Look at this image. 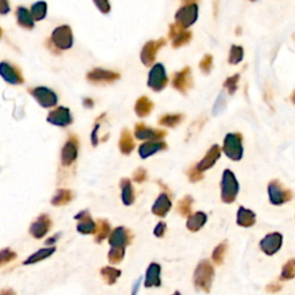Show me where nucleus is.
I'll use <instances>...</instances> for the list:
<instances>
[{
  "instance_id": "nucleus-49",
  "label": "nucleus",
  "mask_w": 295,
  "mask_h": 295,
  "mask_svg": "<svg viewBox=\"0 0 295 295\" xmlns=\"http://www.w3.org/2000/svg\"><path fill=\"white\" fill-rule=\"evenodd\" d=\"M166 229H167L166 224L164 223V221H159L154 229V235L157 236V238H163V236L165 235Z\"/></svg>"
},
{
  "instance_id": "nucleus-18",
  "label": "nucleus",
  "mask_w": 295,
  "mask_h": 295,
  "mask_svg": "<svg viewBox=\"0 0 295 295\" xmlns=\"http://www.w3.org/2000/svg\"><path fill=\"white\" fill-rule=\"evenodd\" d=\"M78 220V225H76V229L79 233L85 235H89L95 233V228H96V223L93 220L88 210L80 211V212L74 217Z\"/></svg>"
},
{
  "instance_id": "nucleus-30",
  "label": "nucleus",
  "mask_w": 295,
  "mask_h": 295,
  "mask_svg": "<svg viewBox=\"0 0 295 295\" xmlns=\"http://www.w3.org/2000/svg\"><path fill=\"white\" fill-rule=\"evenodd\" d=\"M111 226L106 219H98L95 228V241L97 243H101L105 239L110 235Z\"/></svg>"
},
{
  "instance_id": "nucleus-12",
  "label": "nucleus",
  "mask_w": 295,
  "mask_h": 295,
  "mask_svg": "<svg viewBox=\"0 0 295 295\" xmlns=\"http://www.w3.org/2000/svg\"><path fill=\"white\" fill-rule=\"evenodd\" d=\"M52 227V220L47 214H41L29 227V233L32 238L43 239Z\"/></svg>"
},
{
  "instance_id": "nucleus-27",
  "label": "nucleus",
  "mask_w": 295,
  "mask_h": 295,
  "mask_svg": "<svg viewBox=\"0 0 295 295\" xmlns=\"http://www.w3.org/2000/svg\"><path fill=\"white\" fill-rule=\"evenodd\" d=\"M121 187V199L125 205H132L135 202V192H134L132 181L129 179H122L120 181Z\"/></svg>"
},
{
  "instance_id": "nucleus-39",
  "label": "nucleus",
  "mask_w": 295,
  "mask_h": 295,
  "mask_svg": "<svg viewBox=\"0 0 295 295\" xmlns=\"http://www.w3.org/2000/svg\"><path fill=\"white\" fill-rule=\"evenodd\" d=\"M294 276H295V260L294 258H291L290 261H287L286 263L283 265L280 279L291 280L294 278Z\"/></svg>"
},
{
  "instance_id": "nucleus-45",
  "label": "nucleus",
  "mask_w": 295,
  "mask_h": 295,
  "mask_svg": "<svg viewBox=\"0 0 295 295\" xmlns=\"http://www.w3.org/2000/svg\"><path fill=\"white\" fill-rule=\"evenodd\" d=\"M225 105H226V100H225V93L224 91H221L219 97H218V99L216 101V104H214V106H213V110H212L213 114L214 115L219 114L220 112L225 108Z\"/></svg>"
},
{
  "instance_id": "nucleus-22",
  "label": "nucleus",
  "mask_w": 295,
  "mask_h": 295,
  "mask_svg": "<svg viewBox=\"0 0 295 295\" xmlns=\"http://www.w3.org/2000/svg\"><path fill=\"white\" fill-rule=\"evenodd\" d=\"M171 207H172V202H171L169 195L165 194V193H162V194L158 196V198L156 199L154 205H152L151 211L155 216L164 218L169 213Z\"/></svg>"
},
{
  "instance_id": "nucleus-37",
  "label": "nucleus",
  "mask_w": 295,
  "mask_h": 295,
  "mask_svg": "<svg viewBox=\"0 0 295 295\" xmlns=\"http://www.w3.org/2000/svg\"><path fill=\"white\" fill-rule=\"evenodd\" d=\"M184 120L182 114H165L159 119V125L166 126V127H177L179 123Z\"/></svg>"
},
{
  "instance_id": "nucleus-53",
  "label": "nucleus",
  "mask_w": 295,
  "mask_h": 295,
  "mask_svg": "<svg viewBox=\"0 0 295 295\" xmlns=\"http://www.w3.org/2000/svg\"><path fill=\"white\" fill-rule=\"evenodd\" d=\"M280 290H282V286H280L279 284H271V285L267 286V291L268 292H271V293H276Z\"/></svg>"
},
{
  "instance_id": "nucleus-25",
  "label": "nucleus",
  "mask_w": 295,
  "mask_h": 295,
  "mask_svg": "<svg viewBox=\"0 0 295 295\" xmlns=\"http://www.w3.org/2000/svg\"><path fill=\"white\" fill-rule=\"evenodd\" d=\"M15 16L17 24L20 25L21 28L27 29V30H31L35 27V21L32 19L31 14L29 10L23 6H19L15 10Z\"/></svg>"
},
{
  "instance_id": "nucleus-42",
  "label": "nucleus",
  "mask_w": 295,
  "mask_h": 295,
  "mask_svg": "<svg viewBox=\"0 0 295 295\" xmlns=\"http://www.w3.org/2000/svg\"><path fill=\"white\" fill-rule=\"evenodd\" d=\"M125 257V248H111L107 254V260L111 264L121 263Z\"/></svg>"
},
{
  "instance_id": "nucleus-54",
  "label": "nucleus",
  "mask_w": 295,
  "mask_h": 295,
  "mask_svg": "<svg viewBox=\"0 0 295 295\" xmlns=\"http://www.w3.org/2000/svg\"><path fill=\"white\" fill-rule=\"evenodd\" d=\"M141 282H142V279H141V278H138V280H136L135 285H134V287H133V291H132V295H137V293H138V290H140V285H141Z\"/></svg>"
},
{
  "instance_id": "nucleus-59",
  "label": "nucleus",
  "mask_w": 295,
  "mask_h": 295,
  "mask_svg": "<svg viewBox=\"0 0 295 295\" xmlns=\"http://www.w3.org/2000/svg\"><path fill=\"white\" fill-rule=\"evenodd\" d=\"M1 36H2V29L0 28V38H1Z\"/></svg>"
},
{
  "instance_id": "nucleus-21",
  "label": "nucleus",
  "mask_w": 295,
  "mask_h": 295,
  "mask_svg": "<svg viewBox=\"0 0 295 295\" xmlns=\"http://www.w3.org/2000/svg\"><path fill=\"white\" fill-rule=\"evenodd\" d=\"M160 272L162 268L158 263H150L147 271H145V278H144V286L147 289L151 287H160L162 285V278H160Z\"/></svg>"
},
{
  "instance_id": "nucleus-31",
  "label": "nucleus",
  "mask_w": 295,
  "mask_h": 295,
  "mask_svg": "<svg viewBox=\"0 0 295 295\" xmlns=\"http://www.w3.org/2000/svg\"><path fill=\"white\" fill-rule=\"evenodd\" d=\"M74 198V194L69 189H58L56 194L51 199V204L54 206H61L68 204Z\"/></svg>"
},
{
  "instance_id": "nucleus-17",
  "label": "nucleus",
  "mask_w": 295,
  "mask_h": 295,
  "mask_svg": "<svg viewBox=\"0 0 295 295\" xmlns=\"http://www.w3.org/2000/svg\"><path fill=\"white\" fill-rule=\"evenodd\" d=\"M87 79L93 83H112L120 79V74L107 69L95 68L87 74Z\"/></svg>"
},
{
  "instance_id": "nucleus-50",
  "label": "nucleus",
  "mask_w": 295,
  "mask_h": 295,
  "mask_svg": "<svg viewBox=\"0 0 295 295\" xmlns=\"http://www.w3.org/2000/svg\"><path fill=\"white\" fill-rule=\"evenodd\" d=\"M10 12V5L8 0H0V15H6Z\"/></svg>"
},
{
  "instance_id": "nucleus-35",
  "label": "nucleus",
  "mask_w": 295,
  "mask_h": 295,
  "mask_svg": "<svg viewBox=\"0 0 295 295\" xmlns=\"http://www.w3.org/2000/svg\"><path fill=\"white\" fill-rule=\"evenodd\" d=\"M193 202H194V199H193L191 195H186L185 197H182L180 201L178 202L177 210H178V212H179L180 216L187 217V216H189V214H191Z\"/></svg>"
},
{
  "instance_id": "nucleus-51",
  "label": "nucleus",
  "mask_w": 295,
  "mask_h": 295,
  "mask_svg": "<svg viewBox=\"0 0 295 295\" xmlns=\"http://www.w3.org/2000/svg\"><path fill=\"white\" fill-rule=\"evenodd\" d=\"M60 233H57V234H54L53 236H51V238H49L45 241V245L46 246H50V247H53L54 243H56L58 241V239L60 238Z\"/></svg>"
},
{
  "instance_id": "nucleus-11",
  "label": "nucleus",
  "mask_w": 295,
  "mask_h": 295,
  "mask_svg": "<svg viewBox=\"0 0 295 295\" xmlns=\"http://www.w3.org/2000/svg\"><path fill=\"white\" fill-rule=\"evenodd\" d=\"M283 235L278 232L270 233V234L265 235L260 242V248L268 256H272L278 253L283 246Z\"/></svg>"
},
{
  "instance_id": "nucleus-14",
  "label": "nucleus",
  "mask_w": 295,
  "mask_h": 295,
  "mask_svg": "<svg viewBox=\"0 0 295 295\" xmlns=\"http://www.w3.org/2000/svg\"><path fill=\"white\" fill-rule=\"evenodd\" d=\"M172 86L174 89H177L179 93L186 95L187 91L193 87V78L191 68L186 67L182 71L178 72L173 76Z\"/></svg>"
},
{
  "instance_id": "nucleus-9",
  "label": "nucleus",
  "mask_w": 295,
  "mask_h": 295,
  "mask_svg": "<svg viewBox=\"0 0 295 295\" xmlns=\"http://www.w3.org/2000/svg\"><path fill=\"white\" fill-rule=\"evenodd\" d=\"M133 234L130 229L119 226L114 228L108 235V245L111 248H126L127 246L132 243Z\"/></svg>"
},
{
  "instance_id": "nucleus-47",
  "label": "nucleus",
  "mask_w": 295,
  "mask_h": 295,
  "mask_svg": "<svg viewBox=\"0 0 295 295\" xmlns=\"http://www.w3.org/2000/svg\"><path fill=\"white\" fill-rule=\"evenodd\" d=\"M95 5L97 6V8L100 10L103 14H108L111 10V5L108 2V0H94Z\"/></svg>"
},
{
  "instance_id": "nucleus-41",
  "label": "nucleus",
  "mask_w": 295,
  "mask_h": 295,
  "mask_svg": "<svg viewBox=\"0 0 295 295\" xmlns=\"http://www.w3.org/2000/svg\"><path fill=\"white\" fill-rule=\"evenodd\" d=\"M17 254L10 248H3L0 250V268L5 267L10 262L16 260Z\"/></svg>"
},
{
  "instance_id": "nucleus-23",
  "label": "nucleus",
  "mask_w": 295,
  "mask_h": 295,
  "mask_svg": "<svg viewBox=\"0 0 295 295\" xmlns=\"http://www.w3.org/2000/svg\"><path fill=\"white\" fill-rule=\"evenodd\" d=\"M167 149V144L165 142L162 141H148L147 143H143L138 149V154H140L141 158H148L150 156L157 154V152L165 150Z\"/></svg>"
},
{
  "instance_id": "nucleus-3",
  "label": "nucleus",
  "mask_w": 295,
  "mask_h": 295,
  "mask_svg": "<svg viewBox=\"0 0 295 295\" xmlns=\"http://www.w3.org/2000/svg\"><path fill=\"white\" fill-rule=\"evenodd\" d=\"M223 151L229 159L238 162L243 156L242 136L238 133H229L224 140Z\"/></svg>"
},
{
  "instance_id": "nucleus-6",
  "label": "nucleus",
  "mask_w": 295,
  "mask_h": 295,
  "mask_svg": "<svg viewBox=\"0 0 295 295\" xmlns=\"http://www.w3.org/2000/svg\"><path fill=\"white\" fill-rule=\"evenodd\" d=\"M29 94L37 100V103L42 107H53L58 103L57 94L46 87H36V88L29 89Z\"/></svg>"
},
{
  "instance_id": "nucleus-58",
  "label": "nucleus",
  "mask_w": 295,
  "mask_h": 295,
  "mask_svg": "<svg viewBox=\"0 0 295 295\" xmlns=\"http://www.w3.org/2000/svg\"><path fill=\"white\" fill-rule=\"evenodd\" d=\"M172 295H181V293L179 292V291H176V292H174Z\"/></svg>"
},
{
  "instance_id": "nucleus-55",
  "label": "nucleus",
  "mask_w": 295,
  "mask_h": 295,
  "mask_svg": "<svg viewBox=\"0 0 295 295\" xmlns=\"http://www.w3.org/2000/svg\"><path fill=\"white\" fill-rule=\"evenodd\" d=\"M0 295H15V292L12 289H5L0 291Z\"/></svg>"
},
{
  "instance_id": "nucleus-43",
  "label": "nucleus",
  "mask_w": 295,
  "mask_h": 295,
  "mask_svg": "<svg viewBox=\"0 0 295 295\" xmlns=\"http://www.w3.org/2000/svg\"><path fill=\"white\" fill-rule=\"evenodd\" d=\"M239 79H240V75L239 74H235L231 76V78H228L226 81L224 83V88H226L228 90L229 95H233L238 89V82H239Z\"/></svg>"
},
{
  "instance_id": "nucleus-36",
  "label": "nucleus",
  "mask_w": 295,
  "mask_h": 295,
  "mask_svg": "<svg viewBox=\"0 0 295 295\" xmlns=\"http://www.w3.org/2000/svg\"><path fill=\"white\" fill-rule=\"evenodd\" d=\"M226 251H227V241L225 240V241L220 242L219 245H218L212 251L211 257H212V261L214 262V263H216L217 265L223 264L225 255H226Z\"/></svg>"
},
{
  "instance_id": "nucleus-13",
  "label": "nucleus",
  "mask_w": 295,
  "mask_h": 295,
  "mask_svg": "<svg viewBox=\"0 0 295 295\" xmlns=\"http://www.w3.org/2000/svg\"><path fill=\"white\" fill-rule=\"evenodd\" d=\"M165 39L160 38L158 41H150L144 45L141 52V60L144 66L150 67L155 63L156 56H157L158 50L165 44Z\"/></svg>"
},
{
  "instance_id": "nucleus-28",
  "label": "nucleus",
  "mask_w": 295,
  "mask_h": 295,
  "mask_svg": "<svg viewBox=\"0 0 295 295\" xmlns=\"http://www.w3.org/2000/svg\"><path fill=\"white\" fill-rule=\"evenodd\" d=\"M56 253V247H46V248H42L36 251L32 255H30L27 260L23 262L24 265H32V264H36L38 263V262L41 261H44L46 258H49L50 256H52V255Z\"/></svg>"
},
{
  "instance_id": "nucleus-32",
  "label": "nucleus",
  "mask_w": 295,
  "mask_h": 295,
  "mask_svg": "<svg viewBox=\"0 0 295 295\" xmlns=\"http://www.w3.org/2000/svg\"><path fill=\"white\" fill-rule=\"evenodd\" d=\"M152 110H154V103L148 97L142 96L138 98L135 104V113L137 116L143 118V116L150 115Z\"/></svg>"
},
{
  "instance_id": "nucleus-44",
  "label": "nucleus",
  "mask_w": 295,
  "mask_h": 295,
  "mask_svg": "<svg viewBox=\"0 0 295 295\" xmlns=\"http://www.w3.org/2000/svg\"><path fill=\"white\" fill-rule=\"evenodd\" d=\"M213 64V57L210 56V54H205L204 57L202 58L201 63H199V69L205 74H209L211 68H212Z\"/></svg>"
},
{
  "instance_id": "nucleus-48",
  "label": "nucleus",
  "mask_w": 295,
  "mask_h": 295,
  "mask_svg": "<svg viewBox=\"0 0 295 295\" xmlns=\"http://www.w3.org/2000/svg\"><path fill=\"white\" fill-rule=\"evenodd\" d=\"M148 178V173L147 171H145L144 169H142V167H140V169H137L135 172H134L133 174V180L135 182H138V184H141V182H143L147 180Z\"/></svg>"
},
{
  "instance_id": "nucleus-52",
  "label": "nucleus",
  "mask_w": 295,
  "mask_h": 295,
  "mask_svg": "<svg viewBox=\"0 0 295 295\" xmlns=\"http://www.w3.org/2000/svg\"><path fill=\"white\" fill-rule=\"evenodd\" d=\"M99 129V125H97L95 126V129H94V132L91 133V142H93V144L95 145V147H96L97 145V143H98V137H97V130Z\"/></svg>"
},
{
  "instance_id": "nucleus-29",
  "label": "nucleus",
  "mask_w": 295,
  "mask_h": 295,
  "mask_svg": "<svg viewBox=\"0 0 295 295\" xmlns=\"http://www.w3.org/2000/svg\"><path fill=\"white\" fill-rule=\"evenodd\" d=\"M134 148H135V143H134L132 134H130L129 129L123 128L121 132V136H120L119 140L120 151H121L123 155H129L130 152L134 150Z\"/></svg>"
},
{
  "instance_id": "nucleus-57",
  "label": "nucleus",
  "mask_w": 295,
  "mask_h": 295,
  "mask_svg": "<svg viewBox=\"0 0 295 295\" xmlns=\"http://www.w3.org/2000/svg\"><path fill=\"white\" fill-rule=\"evenodd\" d=\"M184 2H191V3H195L196 0H182Z\"/></svg>"
},
{
  "instance_id": "nucleus-10",
  "label": "nucleus",
  "mask_w": 295,
  "mask_h": 295,
  "mask_svg": "<svg viewBox=\"0 0 295 295\" xmlns=\"http://www.w3.org/2000/svg\"><path fill=\"white\" fill-rule=\"evenodd\" d=\"M167 81H169V80H167L165 67H164L162 64L155 65V66L151 68L150 73H149V88H151L154 91H162L166 87Z\"/></svg>"
},
{
  "instance_id": "nucleus-26",
  "label": "nucleus",
  "mask_w": 295,
  "mask_h": 295,
  "mask_svg": "<svg viewBox=\"0 0 295 295\" xmlns=\"http://www.w3.org/2000/svg\"><path fill=\"white\" fill-rule=\"evenodd\" d=\"M207 220L206 213L202 212V211H197V212L189 214L186 226L191 232H198L203 226H204Z\"/></svg>"
},
{
  "instance_id": "nucleus-20",
  "label": "nucleus",
  "mask_w": 295,
  "mask_h": 295,
  "mask_svg": "<svg viewBox=\"0 0 295 295\" xmlns=\"http://www.w3.org/2000/svg\"><path fill=\"white\" fill-rule=\"evenodd\" d=\"M220 155H221V149L219 145L217 144L212 145V147L209 149V151L206 152L205 157L203 158L197 165H196V167H197L199 172H204V171L211 169V167L216 164L217 160L220 158Z\"/></svg>"
},
{
  "instance_id": "nucleus-7",
  "label": "nucleus",
  "mask_w": 295,
  "mask_h": 295,
  "mask_svg": "<svg viewBox=\"0 0 295 295\" xmlns=\"http://www.w3.org/2000/svg\"><path fill=\"white\" fill-rule=\"evenodd\" d=\"M0 76L9 85L19 86L24 82L21 69L16 65L9 63V61H1L0 63Z\"/></svg>"
},
{
  "instance_id": "nucleus-15",
  "label": "nucleus",
  "mask_w": 295,
  "mask_h": 295,
  "mask_svg": "<svg viewBox=\"0 0 295 295\" xmlns=\"http://www.w3.org/2000/svg\"><path fill=\"white\" fill-rule=\"evenodd\" d=\"M47 122L58 127H67L73 122L71 111H69V108L65 106L54 108L47 115Z\"/></svg>"
},
{
  "instance_id": "nucleus-1",
  "label": "nucleus",
  "mask_w": 295,
  "mask_h": 295,
  "mask_svg": "<svg viewBox=\"0 0 295 295\" xmlns=\"http://www.w3.org/2000/svg\"><path fill=\"white\" fill-rule=\"evenodd\" d=\"M214 277V268L210 261L203 260L197 264L194 272V285L204 293H210Z\"/></svg>"
},
{
  "instance_id": "nucleus-19",
  "label": "nucleus",
  "mask_w": 295,
  "mask_h": 295,
  "mask_svg": "<svg viewBox=\"0 0 295 295\" xmlns=\"http://www.w3.org/2000/svg\"><path fill=\"white\" fill-rule=\"evenodd\" d=\"M135 136L138 140L160 141L166 136V132L160 129L149 128L144 123H137L135 126Z\"/></svg>"
},
{
  "instance_id": "nucleus-16",
  "label": "nucleus",
  "mask_w": 295,
  "mask_h": 295,
  "mask_svg": "<svg viewBox=\"0 0 295 295\" xmlns=\"http://www.w3.org/2000/svg\"><path fill=\"white\" fill-rule=\"evenodd\" d=\"M79 151V142L75 136H71L61 150V164L64 166H69L75 162L78 158Z\"/></svg>"
},
{
  "instance_id": "nucleus-33",
  "label": "nucleus",
  "mask_w": 295,
  "mask_h": 295,
  "mask_svg": "<svg viewBox=\"0 0 295 295\" xmlns=\"http://www.w3.org/2000/svg\"><path fill=\"white\" fill-rule=\"evenodd\" d=\"M100 275L103 277V280L107 285H114L116 280L121 276V271L112 267H104L100 269Z\"/></svg>"
},
{
  "instance_id": "nucleus-38",
  "label": "nucleus",
  "mask_w": 295,
  "mask_h": 295,
  "mask_svg": "<svg viewBox=\"0 0 295 295\" xmlns=\"http://www.w3.org/2000/svg\"><path fill=\"white\" fill-rule=\"evenodd\" d=\"M191 39H192V32L182 29L180 32H178V34L176 35V37L172 39L173 41L172 45H173V47H177L178 49V47L187 45L188 43L191 42Z\"/></svg>"
},
{
  "instance_id": "nucleus-4",
  "label": "nucleus",
  "mask_w": 295,
  "mask_h": 295,
  "mask_svg": "<svg viewBox=\"0 0 295 295\" xmlns=\"http://www.w3.org/2000/svg\"><path fill=\"white\" fill-rule=\"evenodd\" d=\"M268 193L271 204L273 205H282L284 203L290 202L293 197L292 192L284 187L278 180H272L269 184Z\"/></svg>"
},
{
  "instance_id": "nucleus-46",
  "label": "nucleus",
  "mask_w": 295,
  "mask_h": 295,
  "mask_svg": "<svg viewBox=\"0 0 295 295\" xmlns=\"http://www.w3.org/2000/svg\"><path fill=\"white\" fill-rule=\"evenodd\" d=\"M188 178H189V181L191 182H197V181L203 179V174H202V172H199V171L197 170V167L194 166V167H191V169H189Z\"/></svg>"
},
{
  "instance_id": "nucleus-5",
  "label": "nucleus",
  "mask_w": 295,
  "mask_h": 295,
  "mask_svg": "<svg viewBox=\"0 0 295 295\" xmlns=\"http://www.w3.org/2000/svg\"><path fill=\"white\" fill-rule=\"evenodd\" d=\"M51 43L57 50H68L73 46V32L68 25L56 28L51 36Z\"/></svg>"
},
{
  "instance_id": "nucleus-24",
  "label": "nucleus",
  "mask_w": 295,
  "mask_h": 295,
  "mask_svg": "<svg viewBox=\"0 0 295 295\" xmlns=\"http://www.w3.org/2000/svg\"><path fill=\"white\" fill-rule=\"evenodd\" d=\"M255 223H256V214L254 211L246 209L245 206H240L236 213V224L241 227L248 228L254 226Z\"/></svg>"
},
{
  "instance_id": "nucleus-34",
  "label": "nucleus",
  "mask_w": 295,
  "mask_h": 295,
  "mask_svg": "<svg viewBox=\"0 0 295 295\" xmlns=\"http://www.w3.org/2000/svg\"><path fill=\"white\" fill-rule=\"evenodd\" d=\"M47 13V3L45 1H37L31 6L30 14L34 21H42L45 19Z\"/></svg>"
},
{
  "instance_id": "nucleus-2",
  "label": "nucleus",
  "mask_w": 295,
  "mask_h": 295,
  "mask_svg": "<svg viewBox=\"0 0 295 295\" xmlns=\"http://www.w3.org/2000/svg\"><path fill=\"white\" fill-rule=\"evenodd\" d=\"M220 189H221V201L226 204L233 203L238 197L240 186L236 180L234 173L231 170H225L223 173L220 182Z\"/></svg>"
},
{
  "instance_id": "nucleus-8",
  "label": "nucleus",
  "mask_w": 295,
  "mask_h": 295,
  "mask_svg": "<svg viewBox=\"0 0 295 295\" xmlns=\"http://www.w3.org/2000/svg\"><path fill=\"white\" fill-rule=\"evenodd\" d=\"M198 17V7L196 3H189V5L182 6L176 14L177 24L182 28H188L196 22Z\"/></svg>"
},
{
  "instance_id": "nucleus-56",
  "label": "nucleus",
  "mask_w": 295,
  "mask_h": 295,
  "mask_svg": "<svg viewBox=\"0 0 295 295\" xmlns=\"http://www.w3.org/2000/svg\"><path fill=\"white\" fill-rule=\"evenodd\" d=\"M83 104H85V106L87 107H91L94 105V100L90 99V98H86V99L83 100Z\"/></svg>"
},
{
  "instance_id": "nucleus-40",
  "label": "nucleus",
  "mask_w": 295,
  "mask_h": 295,
  "mask_svg": "<svg viewBox=\"0 0 295 295\" xmlns=\"http://www.w3.org/2000/svg\"><path fill=\"white\" fill-rule=\"evenodd\" d=\"M243 59V47L239 45H233L229 50L228 63L232 65H236L241 63Z\"/></svg>"
}]
</instances>
